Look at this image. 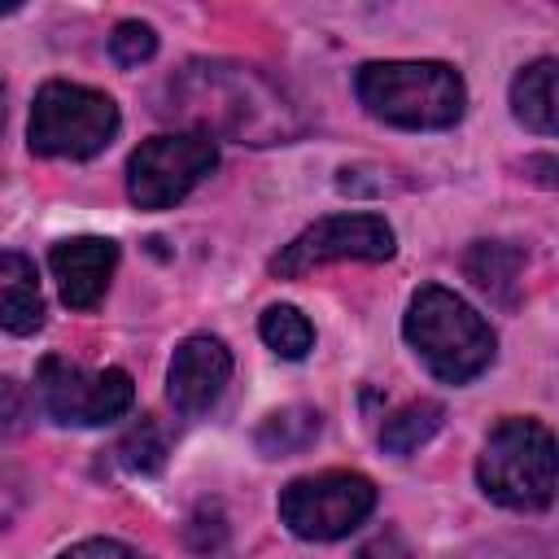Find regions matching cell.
<instances>
[{"instance_id": "cell-11", "label": "cell", "mask_w": 559, "mask_h": 559, "mask_svg": "<svg viewBox=\"0 0 559 559\" xmlns=\"http://www.w3.org/2000/svg\"><path fill=\"white\" fill-rule=\"evenodd\" d=\"M0 328L13 336H31L44 328V297H39L35 262L13 249H0Z\"/></svg>"}, {"instance_id": "cell-8", "label": "cell", "mask_w": 559, "mask_h": 559, "mask_svg": "<svg viewBox=\"0 0 559 559\" xmlns=\"http://www.w3.org/2000/svg\"><path fill=\"white\" fill-rule=\"evenodd\" d=\"M393 249V227L380 214H332L293 236L271 258V271L280 280H297L323 262H389Z\"/></svg>"}, {"instance_id": "cell-24", "label": "cell", "mask_w": 559, "mask_h": 559, "mask_svg": "<svg viewBox=\"0 0 559 559\" xmlns=\"http://www.w3.org/2000/svg\"><path fill=\"white\" fill-rule=\"evenodd\" d=\"M0 127H4V83H0Z\"/></svg>"}, {"instance_id": "cell-17", "label": "cell", "mask_w": 559, "mask_h": 559, "mask_svg": "<svg viewBox=\"0 0 559 559\" xmlns=\"http://www.w3.org/2000/svg\"><path fill=\"white\" fill-rule=\"evenodd\" d=\"M114 454H118V463L127 472H140V476L157 472L166 463V432H162V424L153 415H144L131 432H122V441H118Z\"/></svg>"}, {"instance_id": "cell-16", "label": "cell", "mask_w": 559, "mask_h": 559, "mask_svg": "<svg viewBox=\"0 0 559 559\" xmlns=\"http://www.w3.org/2000/svg\"><path fill=\"white\" fill-rule=\"evenodd\" d=\"M258 332L280 358H306L314 345V328L297 306H266L258 319Z\"/></svg>"}, {"instance_id": "cell-14", "label": "cell", "mask_w": 559, "mask_h": 559, "mask_svg": "<svg viewBox=\"0 0 559 559\" xmlns=\"http://www.w3.org/2000/svg\"><path fill=\"white\" fill-rule=\"evenodd\" d=\"M319 428H323V415H319L314 406H284V411H275V415H266V419L258 424L253 445H258V454H266V459H284V454L306 450V445L319 437Z\"/></svg>"}, {"instance_id": "cell-13", "label": "cell", "mask_w": 559, "mask_h": 559, "mask_svg": "<svg viewBox=\"0 0 559 559\" xmlns=\"http://www.w3.org/2000/svg\"><path fill=\"white\" fill-rule=\"evenodd\" d=\"M463 271H467V280H472L485 297H493V301L511 306V301H515V293H520L524 249H520V245H507V240H480V245H472V249H467Z\"/></svg>"}, {"instance_id": "cell-20", "label": "cell", "mask_w": 559, "mask_h": 559, "mask_svg": "<svg viewBox=\"0 0 559 559\" xmlns=\"http://www.w3.org/2000/svg\"><path fill=\"white\" fill-rule=\"evenodd\" d=\"M26 419H31V393L17 380L0 376V437L26 432Z\"/></svg>"}, {"instance_id": "cell-3", "label": "cell", "mask_w": 559, "mask_h": 559, "mask_svg": "<svg viewBox=\"0 0 559 559\" xmlns=\"http://www.w3.org/2000/svg\"><path fill=\"white\" fill-rule=\"evenodd\" d=\"M480 489L511 511H542L555 498V437L537 419H502L476 459Z\"/></svg>"}, {"instance_id": "cell-5", "label": "cell", "mask_w": 559, "mask_h": 559, "mask_svg": "<svg viewBox=\"0 0 559 559\" xmlns=\"http://www.w3.org/2000/svg\"><path fill=\"white\" fill-rule=\"evenodd\" d=\"M218 166V144L210 131H175L144 140L127 162V197L140 210L179 205Z\"/></svg>"}, {"instance_id": "cell-12", "label": "cell", "mask_w": 559, "mask_h": 559, "mask_svg": "<svg viewBox=\"0 0 559 559\" xmlns=\"http://www.w3.org/2000/svg\"><path fill=\"white\" fill-rule=\"evenodd\" d=\"M555 79H559V66L550 57L528 61L511 79V109L537 135H555V127H559V92H555Z\"/></svg>"}, {"instance_id": "cell-1", "label": "cell", "mask_w": 559, "mask_h": 559, "mask_svg": "<svg viewBox=\"0 0 559 559\" xmlns=\"http://www.w3.org/2000/svg\"><path fill=\"white\" fill-rule=\"evenodd\" d=\"M354 92L371 118L406 131L454 127L467 105L463 79L441 61H367Z\"/></svg>"}, {"instance_id": "cell-23", "label": "cell", "mask_w": 559, "mask_h": 559, "mask_svg": "<svg viewBox=\"0 0 559 559\" xmlns=\"http://www.w3.org/2000/svg\"><path fill=\"white\" fill-rule=\"evenodd\" d=\"M17 9H22L17 0H4V4H0V13H17Z\"/></svg>"}, {"instance_id": "cell-6", "label": "cell", "mask_w": 559, "mask_h": 559, "mask_svg": "<svg viewBox=\"0 0 559 559\" xmlns=\"http://www.w3.org/2000/svg\"><path fill=\"white\" fill-rule=\"evenodd\" d=\"M35 402L57 424L96 428V424H109V419L131 411L135 384H131V376L122 367L87 371V367L61 358V354H48L35 367Z\"/></svg>"}, {"instance_id": "cell-19", "label": "cell", "mask_w": 559, "mask_h": 559, "mask_svg": "<svg viewBox=\"0 0 559 559\" xmlns=\"http://www.w3.org/2000/svg\"><path fill=\"white\" fill-rule=\"evenodd\" d=\"M157 52V35L148 22H118L109 35V57L118 66H144Z\"/></svg>"}, {"instance_id": "cell-7", "label": "cell", "mask_w": 559, "mask_h": 559, "mask_svg": "<svg viewBox=\"0 0 559 559\" xmlns=\"http://www.w3.org/2000/svg\"><path fill=\"white\" fill-rule=\"evenodd\" d=\"M376 511V485L362 472H319L284 485L280 520L301 542H336Z\"/></svg>"}, {"instance_id": "cell-9", "label": "cell", "mask_w": 559, "mask_h": 559, "mask_svg": "<svg viewBox=\"0 0 559 559\" xmlns=\"http://www.w3.org/2000/svg\"><path fill=\"white\" fill-rule=\"evenodd\" d=\"M231 380V354L218 336H188L166 371V397L179 415H201L218 402L223 384Z\"/></svg>"}, {"instance_id": "cell-4", "label": "cell", "mask_w": 559, "mask_h": 559, "mask_svg": "<svg viewBox=\"0 0 559 559\" xmlns=\"http://www.w3.org/2000/svg\"><path fill=\"white\" fill-rule=\"evenodd\" d=\"M26 135L39 157H96L118 135V105L96 87L52 79L35 92Z\"/></svg>"}, {"instance_id": "cell-21", "label": "cell", "mask_w": 559, "mask_h": 559, "mask_svg": "<svg viewBox=\"0 0 559 559\" xmlns=\"http://www.w3.org/2000/svg\"><path fill=\"white\" fill-rule=\"evenodd\" d=\"M354 559H411V546H406V537L397 528H380L371 542H362L354 550Z\"/></svg>"}, {"instance_id": "cell-10", "label": "cell", "mask_w": 559, "mask_h": 559, "mask_svg": "<svg viewBox=\"0 0 559 559\" xmlns=\"http://www.w3.org/2000/svg\"><path fill=\"white\" fill-rule=\"evenodd\" d=\"M48 266L57 275L61 301L74 310H92L109 288V275L118 266V245L105 236H74V240L52 245Z\"/></svg>"}, {"instance_id": "cell-18", "label": "cell", "mask_w": 559, "mask_h": 559, "mask_svg": "<svg viewBox=\"0 0 559 559\" xmlns=\"http://www.w3.org/2000/svg\"><path fill=\"white\" fill-rule=\"evenodd\" d=\"M227 511L218 507V502H197L192 507V515H188V524H183V542H188V550L192 555H218L223 546H227Z\"/></svg>"}, {"instance_id": "cell-22", "label": "cell", "mask_w": 559, "mask_h": 559, "mask_svg": "<svg viewBox=\"0 0 559 559\" xmlns=\"http://www.w3.org/2000/svg\"><path fill=\"white\" fill-rule=\"evenodd\" d=\"M57 559H144V555L131 550V546H122V542H114V537H92V542L70 546V550L57 555Z\"/></svg>"}, {"instance_id": "cell-2", "label": "cell", "mask_w": 559, "mask_h": 559, "mask_svg": "<svg viewBox=\"0 0 559 559\" xmlns=\"http://www.w3.org/2000/svg\"><path fill=\"white\" fill-rule=\"evenodd\" d=\"M402 332L411 349L424 358V367L445 384H467L493 362V328L450 288L424 284L402 319Z\"/></svg>"}, {"instance_id": "cell-15", "label": "cell", "mask_w": 559, "mask_h": 559, "mask_svg": "<svg viewBox=\"0 0 559 559\" xmlns=\"http://www.w3.org/2000/svg\"><path fill=\"white\" fill-rule=\"evenodd\" d=\"M441 419H445V406H441V402L419 397V402H411V406L393 411V415L380 424V445H384L389 454H411V450H419L424 441H432V437H437Z\"/></svg>"}]
</instances>
